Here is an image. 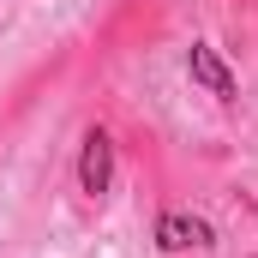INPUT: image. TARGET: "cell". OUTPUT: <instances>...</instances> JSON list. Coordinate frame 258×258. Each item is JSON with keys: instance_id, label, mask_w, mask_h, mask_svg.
Instances as JSON below:
<instances>
[{"instance_id": "1", "label": "cell", "mask_w": 258, "mask_h": 258, "mask_svg": "<svg viewBox=\"0 0 258 258\" xmlns=\"http://www.w3.org/2000/svg\"><path fill=\"white\" fill-rule=\"evenodd\" d=\"M108 174H114V144H108V132H84V156H78V186L90 198L108 192Z\"/></svg>"}, {"instance_id": "2", "label": "cell", "mask_w": 258, "mask_h": 258, "mask_svg": "<svg viewBox=\"0 0 258 258\" xmlns=\"http://www.w3.org/2000/svg\"><path fill=\"white\" fill-rule=\"evenodd\" d=\"M156 246H168V252H186V246H210V222H198V216H180V210H168V216L156 222Z\"/></svg>"}, {"instance_id": "3", "label": "cell", "mask_w": 258, "mask_h": 258, "mask_svg": "<svg viewBox=\"0 0 258 258\" xmlns=\"http://www.w3.org/2000/svg\"><path fill=\"white\" fill-rule=\"evenodd\" d=\"M192 78L198 84H204V90H210V96H234V72H228V66L216 60V48H204V42H192Z\"/></svg>"}]
</instances>
